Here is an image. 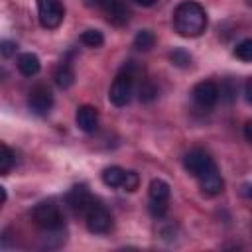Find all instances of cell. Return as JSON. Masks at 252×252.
Returning a JSON list of instances; mask_svg holds the SVG:
<instances>
[{
  "label": "cell",
  "mask_w": 252,
  "mask_h": 252,
  "mask_svg": "<svg viewBox=\"0 0 252 252\" xmlns=\"http://www.w3.org/2000/svg\"><path fill=\"white\" fill-rule=\"evenodd\" d=\"M207 12L195 0H183L173 10V28L183 37H199L207 30Z\"/></svg>",
  "instance_id": "cell-1"
},
{
  "label": "cell",
  "mask_w": 252,
  "mask_h": 252,
  "mask_svg": "<svg viewBox=\"0 0 252 252\" xmlns=\"http://www.w3.org/2000/svg\"><path fill=\"white\" fill-rule=\"evenodd\" d=\"M134 79H136V71H134V65L132 61L126 63L118 75L114 77L112 85H110V91H108V100L114 104V106H126L132 98V93H134Z\"/></svg>",
  "instance_id": "cell-2"
},
{
  "label": "cell",
  "mask_w": 252,
  "mask_h": 252,
  "mask_svg": "<svg viewBox=\"0 0 252 252\" xmlns=\"http://www.w3.org/2000/svg\"><path fill=\"white\" fill-rule=\"evenodd\" d=\"M32 220L37 228H41L45 232H57L65 226V217L53 201L37 203L32 211Z\"/></svg>",
  "instance_id": "cell-3"
},
{
  "label": "cell",
  "mask_w": 252,
  "mask_h": 252,
  "mask_svg": "<svg viewBox=\"0 0 252 252\" xmlns=\"http://www.w3.org/2000/svg\"><path fill=\"white\" fill-rule=\"evenodd\" d=\"M83 217H85L87 228L93 234H106L112 228V215H110V211L104 205L96 203V201H93L89 205V209L85 211Z\"/></svg>",
  "instance_id": "cell-4"
},
{
  "label": "cell",
  "mask_w": 252,
  "mask_h": 252,
  "mask_svg": "<svg viewBox=\"0 0 252 252\" xmlns=\"http://www.w3.org/2000/svg\"><path fill=\"white\" fill-rule=\"evenodd\" d=\"M37 18L43 28L55 30L61 26L65 18V10L59 0H37Z\"/></svg>",
  "instance_id": "cell-5"
},
{
  "label": "cell",
  "mask_w": 252,
  "mask_h": 252,
  "mask_svg": "<svg viewBox=\"0 0 252 252\" xmlns=\"http://www.w3.org/2000/svg\"><path fill=\"white\" fill-rule=\"evenodd\" d=\"M183 165H185V169L189 171V175H193L195 179L201 177L203 173H207V171H211V169L217 167L215 161H213V158H211L205 150H199V148H195V150H191V152L185 154Z\"/></svg>",
  "instance_id": "cell-6"
},
{
  "label": "cell",
  "mask_w": 252,
  "mask_h": 252,
  "mask_svg": "<svg viewBox=\"0 0 252 252\" xmlns=\"http://www.w3.org/2000/svg\"><path fill=\"white\" fill-rule=\"evenodd\" d=\"M28 106L33 114L37 116H45L51 106H53V94L51 91L45 87V85H37L30 91V96H28Z\"/></svg>",
  "instance_id": "cell-7"
},
{
  "label": "cell",
  "mask_w": 252,
  "mask_h": 252,
  "mask_svg": "<svg viewBox=\"0 0 252 252\" xmlns=\"http://www.w3.org/2000/svg\"><path fill=\"white\" fill-rule=\"evenodd\" d=\"M193 100L201 106V108H213L219 100V87L213 81H201L193 87Z\"/></svg>",
  "instance_id": "cell-8"
},
{
  "label": "cell",
  "mask_w": 252,
  "mask_h": 252,
  "mask_svg": "<svg viewBox=\"0 0 252 252\" xmlns=\"http://www.w3.org/2000/svg\"><path fill=\"white\" fill-rule=\"evenodd\" d=\"M65 201L69 205V209L75 215H85V211L89 209V205L94 201L91 191L87 189V185H75L71 187V191L65 195Z\"/></svg>",
  "instance_id": "cell-9"
},
{
  "label": "cell",
  "mask_w": 252,
  "mask_h": 252,
  "mask_svg": "<svg viewBox=\"0 0 252 252\" xmlns=\"http://www.w3.org/2000/svg\"><path fill=\"white\" fill-rule=\"evenodd\" d=\"M197 181H199L201 193L207 195V197H217L224 189V181H222V177H220V173H219L217 167L211 169V171H207V173H203L201 177H197Z\"/></svg>",
  "instance_id": "cell-10"
},
{
  "label": "cell",
  "mask_w": 252,
  "mask_h": 252,
  "mask_svg": "<svg viewBox=\"0 0 252 252\" xmlns=\"http://www.w3.org/2000/svg\"><path fill=\"white\" fill-rule=\"evenodd\" d=\"M75 120H77V126L87 132V134H93L96 128H98V112L94 106L91 104H83L77 108V114H75Z\"/></svg>",
  "instance_id": "cell-11"
},
{
  "label": "cell",
  "mask_w": 252,
  "mask_h": 252,
  "mask_svg": "<svg viewBox=\"0 0 252 252\" xmlns=\"http://www.w3.org/2000/svg\"><path fill=\"white\" fill-rule=\"evenodd\" d=\"M104 10H106V20L112 24V26H124L130 18V10L126 8V4L122 0H108L104 4Z\"/></svg>",
  "instance_id": "cell-12"
},
{
  "label": "cell",
  "mask_w": 252,
  "mask_h": 252,
  "mask_svg": "<svg viewBox=\"0 0 252 252\" xmlns=\"http://www.w3.org/2000/svg\"><path fill=\"white\" fill-rule=\"evenodd\" d=\"M16 65H18V71H20L24 77H33V75H37V71H39V67H41L39 57H37L35 53H22V55L18 57Z\"/></svg>",
  "instance_id": "cell-13"
},
{
  "label": "cell",
  "mask_w": 252,
  "mask_h": 252,
  "mask_svg": "<svg viewBox=\"0 0 252 252\" xmlns=\"http://www.w3.org/2000/svg\"><path fill=\"white\" fill-rule=\"evenodd\" d=\"M53 79H55V85H57L59 89H69V87L75 83V71H73V67H71L67 61H63V63L55 69Z\"/></svg>",
  "instance_id": "cell-14"
},
{
  "label": "cell",
  "mask_w": 252,
  "mask_h": 252,
  "mask_svg": "<svg viewBox=\"0 0 252 252\" xmlns=\"http://www.w3.org/2000/svg\"><path fill=\"white\" fill-rule=\"evenodd\" d=\"M124 175H126V169L118 167V165H110V167H104L100 177H102V183L106 187H122V181H124Z\"/></svg>",
  "instance_id": "cell-15"
},
{
  "label": "cell",
  "mask_w": 252,
  "mask_h": 252,
  "mask_svg": "<svg viewBox=\"0 0 252 252\" xmlns=\"http://www.w3.org/2000/svg\"><path fill=\"white\" fill-rule=\"evenodd\" d=\"M148 195H150V201H167L171 195V189L163 179H152L148 187Z\"/></svg>",
  "instance_id": "cell-16"
},
{
  "label": "cell",
  "mask_w": 252,
  "mask_h": 252,
  "mask_svg": "<svg viewBox=\"0 0 252 252\" xmlns=\"http://www.w3.org/2000/svg\"><path fill=\"white\" fill-rule=\"evenodd\" d=\"M16 163V156L12 152L10 146H6L4 142H0V175H6Z\"/></svg>",
  "instance_id": "cell-17"
},
{
  "label": "cell",
  "mask_w": 252,
  "mask_h": 252,
  "mask_svg": "<svg viewBox=\"0 0 252 252\" xmlns=\"http://www.w3.org/2000/svg\"><path fill=\"white\" fill-rule=\"evenodd\" d=\"M156 43V35L150 32V30H140L134 37V47L138 51H150Z\"/></svg>",
  "instance_id": "cell-18"
},
{
  "label": "cell",
  "mask_w": 252,
  "mask_h": 252,
  "mask_svg": "<svg viewBox=\"0 0 252 252\" xmlns=\"http://www.w3.org/2000/svg\"><path fill=\"white\" fill-rule=\"evenodd\" d=\"M81 43H85L87 47H100L104 43V35L98 30H85L81 33Z\"/></svg>",
  "instance_id": "cell-19"
},
{
  "label": "cell",
  "mask_w": 252,
  "mask_h": 252,
  "mask_svg": "<svg viewBox=\"0 0 252 252\" xmlns=\"http://www.w3.org/2000/svg\"><path fill=\"white\" fill-rule=\"evenodd\" d=\"M138 96L142 102H154L158 98V87L152 83V81H144L140 85V91H138Z\"/></svg>",
  "instance_id": "cell-20"
},
{
  "label": "cell",
  "mask_w": 252,
  "mask_h": 252,
  "mask_svg": "<svg viewBox=\"0 0 252 252\" xmlns=\"http://www.w3.org/2000/svg\"><path fill=\"white\" fill-rule=\"evenodd\" d=\"M234 55H236L240 61H244V63L252 61V39H242V41L234 47Z\"/></svg>",
  "instance_id": "cell-21"
},
{
  "label": "cell",
  "mask_w": 252,
  "mask_h": 252,
  "mask_svg": "<svg viewBox=\"0 0 252 252\" xmlns=\"http://www.w3.org/2000/svg\"><path fill=\"white\" fill-rule=\"evenodd\" d=\"M169 59H171V63L177 65V67H189V65H191V55H189L185 49H181V47L173 49V51L169 53Z\"/></svg>",
  "instance_id": "cell-22"
},
{
  "label": "cell",
  "mask_w": 252,
  "mask_h": 252,
  "mask_svg": "<svg viewBox=\"0 0 252 252\" xmlns=\"http://www.w3.org/2000/svg\"><path fill=\"white\" fill-rule=\"evenodd\" d=\"M140 185V177L136 171H126L124 175V181H122V189L124 191H136Z\"/></svg>",
  "instance_id": "cell-23"
},
{
  "label": "cell",
  "mask_w": 252,
  "mask_h": 252,
  "mask_svg": "<svg viewBox=\"0 0 252 252\" xmlns=\"http://www.w3.org/2000/svg\"><path fill=\"white\" fill-rule=\"evenodd\" d=\"M150 213L156 219H161L167 213V201H150Z\"/></svg>",
  "instance_id": "cell-24"
},
{
  "label": "cell",
  "mask_w": 252,
  "mask_h": 252,
  "mask_svg": "<svg viewBox=\"0 0 252 252\" xmlns=\"http://www.w3.org/2000/svg\"><path fill=\"white\" fill-rule=\"evenodd\" d=\"M16 51H18V45H16V41H12V39H2L0 41V55L2 57H12V55H16Z\"/></svg>",
  "instance_id": "cell-25"
},
{
  "label": "cell",
  "mask_w": 252,
  "mask_h": 252,
  "mask_svg": "<svg viewBox=\"0 0 252 252\" xmlns=\"http://www.w3.org/2000/svg\"><path fill=\"white\" fill-rule=\"evenodd\" d=\"M244 98H246V102H250V100H252V81H250V79L246 81V89H244Z\"/></svg>",
  "instance_id": "cell-26"
},
{
  "label": "cell",
  "mask_w": 252,
  "mask_h": 252,
  "mask_svg": "<svg viewBox=\"0 0 252 252\" xmlns=\"http://www.w3.org/2000/svg\"><path fill=\"white\" fill-rule=\"evenodd\" d=\"M244 136H246L248 142H252V122H250V120L244 124Z\"/></svg>",
  "instance_id": "cell-27"
},
{
  "label": "cell",
  "mask_w": 252,
  "mask_h": 252,
  "mask_svg": "<svg viewBox=\"0 0 252 252\" xmlns=\"http://www.w3.org/2000/svg\"><path fill=\"white\" fill-rule=\"evenodd\" d=\"M136 4H140V6H144V8H148V6H154L156 4V0H134Z\"/></svg>",
  "instance_id": "cell-28"
},
{
  "label": "cell",
  "mask_w": 252,
  "mask_h": 252,
  "mask_svg": "<svg viewBox=\"0 0 252 252\" xmlns=\"http://www.w3.org/2000/svg\"><path fill=\"white\" fill-rule=\"evenodd\" d=\"M106 2H108V0H87V4H91V6H94V4H96V6H104Z\"/></svg>",
  "instance_id": "cell-29"
},
{
  "label": "cell",
  "mask_w": 252,
  "mask_h": 252,
  "mask_svg": "<svg viewBox=\"0 0 252 252\" xmlns=\"http://www.w3.org/2000/svg\"><path fill=\"white\" fill-rule=\"evenodd\" d=\"M4 201H6V189H4V187H0V207L4 205Z\"/></svg>",
  "instance_id": "cell-30"
}]
</instances>
